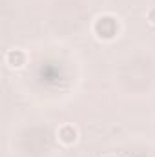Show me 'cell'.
<instances>
[{"mask_svg": "<svg viewBox=\"0 0 155 157\" xmlns=\"http://www.w3.org/2000/svg\"><path fill=\"white\" fill-rule=\"evenodd\" d=\"M93 35L97 40L102 42H112L120 35V22L115 15L112 13H102L93 20Z\"/></svg>", "mask_w": 155, "mask_h": 157, "instance_id": "obj_1", "label": "cell"}, {"mask_svg": "<svg viewBox=\"0 0 155 157\" xmlns=\"http://www.w3.org/2000/svg\"><path fill=\"white\" fill-rule=\"evenodd\" d=\"M57 139L64 146H73L78 141V128L75 124H62L57 130Z\"/></svg>", "mask_w": 155, "mask_h": 157, "instance_id": "obj_2", "label": "cell"}, {"mask_svg": "<svg viewBox=\"0 0 155 157\" xmlns=\"http://www.w3.org/2000/svg\"><path fill=\"white\" fill-rule=\"evenodd\" d=\"M6 64H7L11 70H22V68L28 64V55H26V51H24V49H18V48L9 49V51L6 53Z\"/></svg>", "mask_w": 155, "mask_h": 157, "instance_id": "obj_3", "label": "cell"}, {"mask_svg": "<svg viewBox=\"0 0 155 157\" xmlns=\"http://www.w3.org/2000/svg\"><path fill=\"white\" fill-rule=\"evenodd\" d=\"M146 20H148L152 26H155V7H150V9H148V13H146Z\"/></svg>", "mask_w": 155, "mask_h": 157, "instance_id": "obj_4", "label": "cell"}, {"mask_svg": "<svg viewBox=\"0 0 155 157\" xmlns=\"http://www.w3.org/2000/svg\"><path fill=\"white\" fill-rule=\"evenodd\" d=\"M104 157H117V155H113V154H108V155H104Z\"/></svg>", "mask_w": 155, "mask_h": 157, "instance_id": "obj_5", "label": "cell"}]
</instances>
